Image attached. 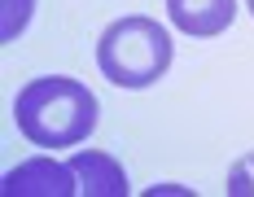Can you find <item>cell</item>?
<instances>
[{
    "label": "cell",
    "instance_id": "277c9868",
    "mask_svg": "<svg viewBox=\"0 0 254 197\" xmlns=\"http://www.w3.org/2000/svg\"><path fill=\"white\" fill-rule=\"evenodd\" d=\"M167 18L176 31L193 35V40H215L232 26L237 0H167Z\"/></svg>",
    "mask_w": 254,
    "mask_h": 197
},
{
    "label": "cell",
    "instance_id": "52a82bcc",
    "mask_svg": "<svg viewBox=\"0 0 254 197\" xmlns=\"http://www.w3.org/2000/svg\"><path fill=\"white\" fill-rule=\"evenodd\" d=\"M224 193H228V197H254V153L237 158V162L228 167V184H224Z\"/></svg>",
    "mask_w": 254,
    "mask_h": 197
},
{
    "label": "cell",
    "instance_id": "3957f363",
    "mask_svg": "<svg viewBox=\"0 0 254 197\" xmlns=\"http://www.w3.org/2000/svg\"><path fill=\"white\" fill-rule=\"evenodd\" d=\"M4 197H70L75 171L53 162V158H26L13 171H4Z\"/></svg>",
    "mask_w": 254,
    "mask_h": 197
},
{
    "label": "cell",
    "instance_id": "8992f818",
    "mask_svg": "<svg viewBox=\"0 0 254 197\" xmlns=\"http://www.w3.org/2000/svg\"><path fill=\"white\" fill-rule=\"evenodd\" d=\"M31 9H35V0H0V40H4V44H13L26 31Z\"/></svg>",
    "mask_w": 254,
    "mask_h": 197
},
{
    "label": "cell",
    "instance_id": "ba28073f",
    "mask_svg": "<svg viewBox=\"0 0 254 197\" xmlns=\"http://www.w3.org/2000/svg\"><path fill=\"white\" fill-rule=\"evenodd\" d=\"M246 4H250V13H254V0H246Z\"/></svg>",
    "mask_w": 254,
    "mask_h": 197
},
{
    "label": "cell",
    "instance_id": "5b68a950",
    "mask_svg": "<svg viewBox=\"0 0 254 197\" xmlns=\"http://www.w3.org/2000/svg\"><path fill=\"white\" fill-rule=\"evenodd\" d=\"M66 167L75 171V193L79 197H127V171L110 153L75 149Z\"/></svg>",
    "mask_w": 254,
    "mask_h": 197
},
{
    "label": "cell",
    "instance_id": "7a4b0ae2",
    "mask_svg": "<svg viewBox=\"0 0 254 197\" xmlns=\"http://www.w3.org/2000/svg\"><path fill=\"white\" fill-rule=\"evenodd\" d=\"M97 66L114 88H149L171 70V35L145 13H127L101 31Z\"/></svg>",
    "mask_w": 254,
    "mask_h": 197
},
{
    "label": "cell",
    "instance_id": "6da1fadb",
    "mask_svg": "<svg viewBox=\"0 0 254 197\" xmlns=\"http://www.w3.org/2000/svg\"><path fill=\"white\" fill-rule=\"evenodd\" d=\"M101 105L92 88L66 74L31 79L13 101V123L35 149H75L92 136Z\"/></svg>",
    "mask_w": 254,
    "mask_h": 197
}]
</instances>
